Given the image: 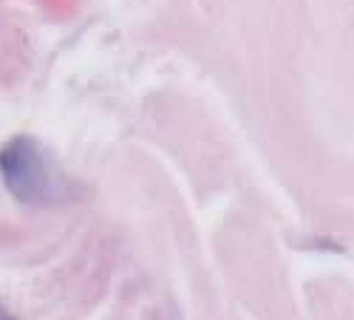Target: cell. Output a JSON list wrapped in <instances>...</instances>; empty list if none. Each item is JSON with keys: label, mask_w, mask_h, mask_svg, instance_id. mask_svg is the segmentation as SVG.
<instances>
[{"label": "cell", "mask_w": 354, "mask_h": 320, "mask_svg": "<svg viewBox=\"0 0 354 320\" xmlns=\"http://www.w3.org/2000/svg\"><path fill=\"white\" fill-rule=\"evenodd\" d=\"M0 173L6 179V187L26 205H48L60 193L43 148L28 136L12 139L0 151Z\"/></svg>", "instance_id": "6da1fadb"}, {"label": "cell", "mask_w": 354, "mask_h": 320, "mask_svg": "<svg viewBox=\"0 0 354 320\" xmlns=\"http://www.w3.org/2000/svg\"><path fill=\"white\" fill-rule=\"evenodd\" d=\"M0 320H15V317L6 312V306H3V303H0Z\"/></svg>", "instance_id": "7a4b0ae2"}]
</instances>
